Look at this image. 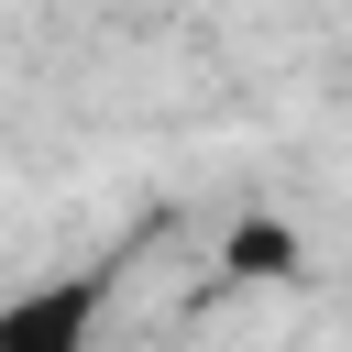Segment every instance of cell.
Returning a JSON list of instances; mask_svg holds the SVG:
<instances>
[{"label": "cell", "instance_id": "obj_2", "mask_svg": "<svg viewBox=\"0 0 352 352\" xmlns=\"http://www.w3.org/2000/svg\"><path fill=\"white\" fill-rule=\"evenodd\" d=\"M231 275H264V286L297 275V231H286V220H242V231H231Z\"/></svg>", "mask_w": 352, "mask_h": 352}, {"label": "cell", "instance_id": "obj_1", "mask_svg": "<svg viewBox=\"0 0 352 352\" xmlns=\"http://www.w3.org/2000/svg\"><path fill=\"white\" fill-rule=\"evenodd\" d=\"M110 319V264H55L0 297V352H88Z\"/></svg>", "mask_w": 352, "mask_h": 352}]
</instances>
